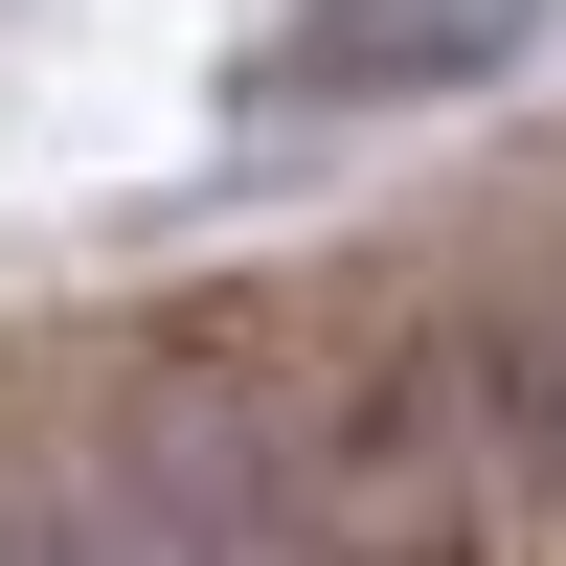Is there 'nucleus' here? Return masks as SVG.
Here are the masks:
<instances>
[{"instance_id":"nucleus-1","label":"nucleus","mask_w":566,"mask_h":566,"mask_svg":"<svg viewBox=\"0 0 566 566\" xmlns=\"http://www.w3.org/2000/svg\"><path fill=\"white\" fill-rule=\"evenodd\" d=\"M544 45V0H295V23H250V69H227V114H340V136H386V114H431V91H499Z\"/></svg>"}]
</instances>
